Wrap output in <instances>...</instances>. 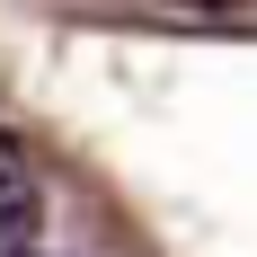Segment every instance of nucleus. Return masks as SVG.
I'll use <instances>...</instances> for the list:
<instances>
[{
  "mask_svg": "<svg viewBox=\"0 0 257 257\" xmlns=\"http://www.w3.org/2000/svg\"><path fill=\"white\" fill-rule=\"evenodd\" d=\"M186 9H248V0H186Z\"/></svg>",
  "mask_w": 257,
  "mask_h": 257,
  "instance_id": "f03ea898",
  "label": "nucleus"
},
{
  "mask_svg": "<svg viewBox=\"0 0 257 257\" xmlns=\"http://www.w3.org/2000/svg\"><path fill=\"white\" fill-rule=\"evenodd\" d=\"M9 257H36V248H9Z\"/></svg>",
  "mask_w": 257,
  "mask_h": 257,
  "instance_id": "7ed1b4c3",
  "label": "nucleus"
},
{
  "mask_svg": "<svg viewBox=\"0 0 257 257\" xmlns=\"http://www.w3.org/2000/svg\"><path fill=\"white\" fill-rule=\"evenodd\" d=\"M45 231V186H36V160H27L18 133H0V239L27 248V239Z\"/></svg>",
  "mask_w": 257,
  "mask_h": 257,
  "instance_id": "f257e3e1",
  "label": "nucleus"
}]
</instances>
